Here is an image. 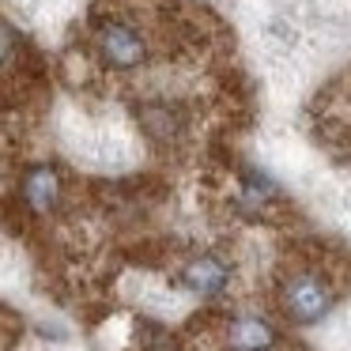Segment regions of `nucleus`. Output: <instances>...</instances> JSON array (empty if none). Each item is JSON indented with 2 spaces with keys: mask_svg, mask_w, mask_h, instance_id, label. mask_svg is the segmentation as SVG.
Segmentation results:
<instances>
[{
  "mask_svg": "<svg viewBox=\"0 0 351 351\" xmlns=\"http://www.w3.org/2000/svg\"><path fill=\"white\" fill-rule=\"evenodd\" d=\"M336 295L332 287H328L321 276H291L287 287H283V310L291 313V321H298V325H317L321 317H325L328 310H332Z\"/></svg>",
  "mask_w": 351,
  "mask_h": 351,
  "instance_id": "1",
  "label": "nucleus"
},
{
  "mask_svg": "<svg viewBox=\"0 0 351 351\" xmlns=\"http://www.w3.org/2000/svg\"><path fill=\"white\" fill-rule=\"evenodd\" d=\"M95 46H99V57L110 69H121V72L144 64V57H147V46H144V38H140V31L129 23H117V19L99 27Z\"/></svg>",
  "mask_w": 351,
  "mask_h": 351,
  "instance_id": "2",
  "label": "nucleus"
},
{
  "mask_svg": "<svg viewBox=\"0 0 351 351\" xmlns=\"http://www.w3.org/2000/svg\"><path fill=\"white\" fill-rule=\"evenodd\" d=\"M227 283H230V268L223 265L219 257H200V261H193V265L185 268V287H189L193 295H200V298L223 295Z\"/></svg>",
  "mask_w": 351,
  "mask_h": 351,
  "instance_id": "3",
  "label": "nucleus"
},
{
  "mask_svg": "<svg viewBox=\"0 0 351 351\" xmlns=\"http://www.w3.org/2000/svg\"><path fill=\"white\" fill-rule=\"evenodd\" d=\"M23 197L34 212H49V208L61 200V178L53 167H34L23 182Z\"/></svg>",
  "mask_w": 351,
  "mask_h": 351,
  "instance_id": "4",
  "label": "nucleus"
},
{
  "mask_svg": "<svg viewBox=\"0 0 351 351\" xmlns=\"http://www.w3.org/2000/svg\"><path fill=\"white\" fill-rule=\"evenodd\" d=\"M230 343L238 351H272L276 348V328L265 317H238L230 325Z\"/></svg>",
  "mask_w": 351,
  "mask_h": 351,
  "instance_id": "5",
  "label": "nucleus"
},
{
  "mask_svg": "<svg viewBox=\"0 0 351 351\" xmlns=\"http://www.w3.org/2000/svg\"><path fill=\"white\" fill-rule=\"evenodd\" d=\"M8 53H12V34L4 31V27H0V61H4Z\"/></svg>",
  "mask_w": 351,
  "mask_h": 351,
  "instance_id": "6",
  "label": "nucleus"
}]
</instances>
